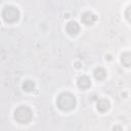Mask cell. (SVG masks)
Listing matches in <instances>:
<instances>
[{
	"mask_svg": "<svg viewBox=\"0 0 131 131\" xmlns=\"http://www.w3.org/2000/svg\"><path fill=\"white\" fill-rule=\"evenodd\" d=\"M14 118L15 120H17L18 122H20L21 124H25L27 122H29L32 118V112L29 107L23 105L20 107H18L17 110H15L14 112Z\"/></svg>",
	"mask_w": 131,
	"mask_h": 131,
	"instance_id": "7a4b0ae2",
	"label": "cell"
},
{
	"mask_svg": "<svg viewBox=\"0 0 131 131\" xmlns=\"http://www.w3.org/2000/svg\"><path fill=\"white\" fill-rule=\"evenodd\" d=\"M23 88H24L26 91L30 92V91H32V90L34 89V83H33L32 81H26V82L24 83V85H23Z\"/></svg>",
	"mask_w": 131,
	"mask_h": 131,
	"instance_id": "9c48e42d",
	"label": "cell"
},
{
	"mask_svg": "<svg viewBox=\"0 0 131 131\" xmlns=\"http://www.w3.org/2000/svg\"><path fill=\"white\" fill-rule=\"evenodd\" d=\"M90 85H91V82H90V80L88 79V77L82 76V77H80V78L78 79V86H79L80 88L86 89V88H88Z\"/></svg>",
	"mask_w": 131,
	"mask_h": 131,
	"instance_id": "5b68a950",
	"label": "cell"
},
{
	"mask_svg": "<svg viewBox=\"0 0 131 131\" xmlns=\"http://www.w3.org/2000/svg\"><path fill=\"white\" fill-rule=\"evenodd\" d=\"M110 107V102L106 99H100L97 102V110H99L100 112H105L107 111Z\"/></svg>",
	"mask_w": 131,
	"mask_h": 131,
	"instance_id": "52a82bcc",
	"label": "cell"
},
{
	"mask_svg": "<svg viewBox=\"0 0 131 131\" xmlns=\"http://www.w3.org/2000/svg\"><path fill=\"white\" fill-rule=\"evenodd\" d=\"M79 26H78V24L76 23V21H71V23H69L68 25H67V31H68V33L69 34H71V35H75V34H77L78 32H79Z\"/></svg>",
	"mask_w": 131,
	"mask_h": 131,
	"instance_id": "8992f818",
	"label": "cell"
},
{
	"mask_svg": "<svg viewBox=\"0 0 131 131\" xmlns=\"http://www.w3.org/2000/svg\"><path fill=\"white\" fill-rule=\"evenodd\" d=\"M56 104H58V107L62 111L72 110L76 105L75 96H73L70 93H62L58 96V98L56 100Z\"/></svg>",
	"mask_w": 131,
	"mask_h": 131,
	"instance_id": "6da1fadb",
	"label": "cell"
},
{
	"mask_svg": "<svg viewBox=\"0 0 131 131\" xmlns=\"http://www.w3.org/2000/svg\"><path fill=\"white\" fill-rule=\"evenodd\" d=\"M82 20L83 23H85L86 25H91L93 24L95 20H96V16L90 12H85L83 15H82Z\"/></svg>",
	"mask_w": 131,
	"mask_h": 131,
	"instance_id": "277c9868",
	"label": "cell"
},
{
	"mask_svg": "<svg viewBox=\"0 0 131 131\" xmlns=\"http://www.w3.org/2000/svg\"><path fill=\"white\" fill-rule=\"evenodd\" d=\"M105 71L103 70V69H101V68H98V69H96L95 71H94V77L97 79V80H102V79H104V77H105Z\"/></svg>",
	"mask_w": 131,
	"mask_h": 131,
	"instance_id": "ba28073f",
	"label": "cell"
},
{
	"mask_svg": "<svg viewBox=\"0 0 131 131\" xmlns=\"http://www.w3.org/2000/svg\"><path fill=\"white\" fill-rule=\"evenodd\" d=\"M2 16L6 23H14L19 17V12L15 7L12 6H6L3 10Z\"/></svg>",
	"mask_w": 131,
	"mask_h": 131,
	"instance_id": "3957f363",
	"label": "cell"
}]
</instances>
